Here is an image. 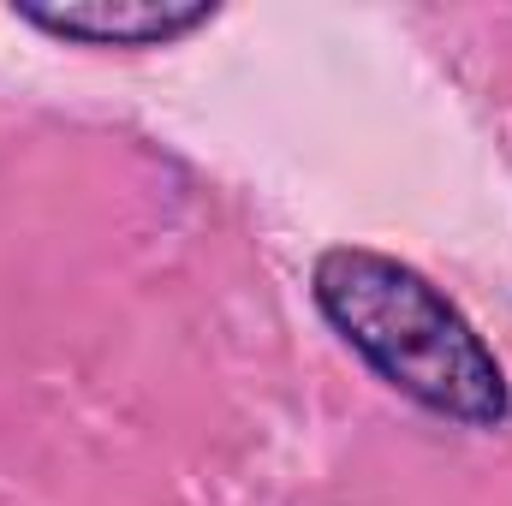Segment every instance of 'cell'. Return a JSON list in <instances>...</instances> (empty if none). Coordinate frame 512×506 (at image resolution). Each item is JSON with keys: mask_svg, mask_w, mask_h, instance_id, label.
Segmentation results:
<instances>
[{"mask_svg": "<svg viewBox=\"0 0 512 506\" xmlns=\"http://www.w3.org/2000/svg\"><path fill=\"white\" fill-rule=\"evenodd\" d=\"M310 292L322 316L346 334V346L364 352L370 370L423 411L465 429H501L512 417L501 358L411 262L364 245H334L316 256Z\"/></svg>", "mask_w": 512, "mask_h": 506, "instance_id": "1", "label": "cell"}, {"mask_svg": "<svg viewBox=\"0 0 512 506\" xmlns=\"http://www.w3.org/2000/svg\"><path fill=\"white\" fill-rule=\"evenodd\" d=\"M18 18L90 48H161L209 24L215 6L209 0H24Z\"/></svg>", "mask_w": 512, "mask_h": 506, "instance_id": "2", "label": "cell"}]
</instances>
